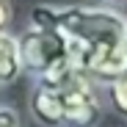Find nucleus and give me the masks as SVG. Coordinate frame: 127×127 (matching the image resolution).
I'll return each mask as SVG.
<instances>
[{"mask_svg": "<svg viewBox=\"0 0 127 127\" xmlns=\"http://www.w3.org/2000/svg\"><path fill=\"white\" fill-rule=\"evenodd\" d=\"M53 89L61 108V127H94L99 122L102 99H99V86L91 77L75 69Z\"/></svg>", "mask_w": 127, "mask_h": 127, "instance_id": "obj_3", "label": "nucleus"}, {"mask_svg": "<svg viewBox=\"0 0 127 127\" xmlns=\"http://www.w3.org/2000/svg\"><path fill=\"white\" fill-rule=\"evenodd\" d=\"M14 17V8H11V0H0V33L8 31V22Z\"/></svg>", "mask_w": 127, "mask_h": 127, "instance_id": "obj_7", "label": "nucleus"}, {"mask_svg": "<svg viewBox=\"0 0 127 127\" xmlns=\"http://www.w3.org/2000/svg\"><path fill=\"white\" fill-rule=\"evenodd\" d=\"M25 75L22 69V58H19V41L8 31L0 33V89L17 83Z\"/></svg>", "mask_w": 127, "mask_h": 127, "instance_id": "obj_4", "label": "nucleus"}, {"mask_svg": "<svg viewBox=\"0 0 127 127\" xmlns=\"http://www.w3.org/2000/svg\"><path fill=\"white\" fill-rule=\"evenodd\" d=\"M0 127H22V119L11 105H0Z\"/></svg>", "mask_w": 127, "mask_h": 127, "instance_id": "obj_6", "label": "nucleus"}, {"mask_svg": "<svg viewBox=\"0 0 127 127\" xmlns=\"http://www.w3.org/2000/svg\"><path fill=\"white\" fill-rule=\"evenodd\" d=\"M17 41H19L22 69L39 86H55L77 69L69 41L64 39V33H58L53 28L28 25L22 36H17Z\"/></svg>", "mask_w": 127, "mask_h": 127, "instance_id": "obj_2", "label": "nucleus"}, {"mask_svg": "<svg viewBox=\"0 0 127 127\" xmlns=\"http://www.w3.org/2000/svg\"><path fill=\"white\" fill-rule=\"evenodd\" d=\"M124 55H127V36H124Z\"/></svg>", "mask_w": 127, "mask_h": 127, "instance_id": "obj_8", "label": "nucleus"}, {"mask_svg": "<svg viewBox=\"0 0 127 127\" xmlns=\"http://www.w3.org/2000/svg\"><path fill=\"white\" fill-rule=\"evenodd\" d=\"M102 89H105V94H108L111 108H113L122 119H127V72L119 75V77L111 80V83H105Z\"/></svg>", "mask_w": 127, "mask_h": 127, "instance_id": "obj_5", "label": "nucleus"}, {"mask_svg": "<svg viewBox=\"0 0 127 127\" xmlns=\"http://www.w3.org/2000/svg\"><path fill=\"white\" fill-rule=\"evenodd\" d=\"M33 28H53L69 41L75 66L102 89L127 72V17L108 3H41L28 14Z\"/></svg>", "mask_w": 127, "mask_h": 127, "instance_id": "obj_1", "label": "nucleus"}]
</instances>
